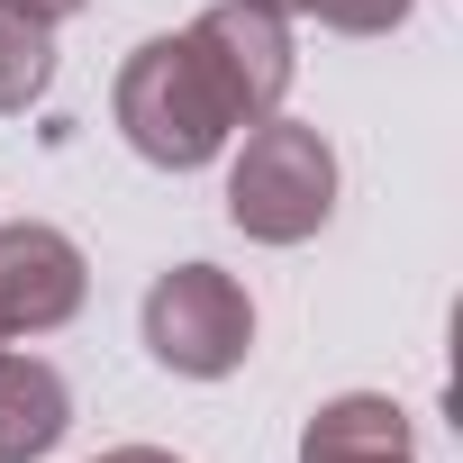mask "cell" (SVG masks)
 Wrapping results in <instances>:
<instances>
[{
	"mask_svg": "<svg viewBox=\"0 0 463 463\" xmlns=\"http://www.w3.org/2000/svg\"><path fill=\"white\" fill-rule=\"evenodd\" d=\"M118 137L164 164V173H200L227 137H237V100L218 91L200 37H146L128 64H118Z\"/></svg>",
	"mask_w": 463,
	"mask_h": 463,
	"instance_id": "cell-1",
	"label": "cell"
},
{
	"mask_svg": "<svg viewBox=\"0 0 463 463\" xmlns=\"http://www.w3.org/2000/svg\"><path fill=\"white\" fill-rule=\"evenodd\" d=\"M336 209V146L300 118H255L246 155L227 164V218L255 246H300Z\"/></svg>",
	"mask_w": 463,
	"mask_h": 463,
	"instance_id": "cell-2",
	"label": "cell"
},
{
	"mask_svg": "<svg viewBox=\"0 0 463 463\" xmlns=\"http://www.w3.org/2000/svg\"><path fill=\"white\" fill-rule=\"evenodd\" d=\"M146 354L182 382H227L255 354V300L218 264H173L146 291Z\"/></svg>",
	"mask_w": 463,
	"mask_h": 463,
	"instance_id": "cell-3",
	"label": "cell"
},
{
	"mask_svg": "<svg viewBox=\"0 0 463 463\" xmlns=\"http://www.w3.org/2000/svg\"><path fill=\"white\" fill-rule=\"evenodd\" d=\"M191 37H200L218 91L237 100V128H255V118L282 109V91H291V37H282L273 10H255V0H218V10L191 19Z\"/></svg>",
	"mask_w": 463,
	"mask_h": 463,
	"instance_id": "cell-4",
	"label": "cell"
},
{
	"mask_svg": "<svg viewBox=\"0 0 463 463\" xmlns=\"http://www.w3.org/2000/svg\"><path fill=\"white\" fill-rule=\"evenodd\" d=\"M91 273H82V246L64 227H0V345L10 336H46L82 309Z\"/></svg>",
	"mask_w": 463,
	"mask_h": 463,
	"instance_id": "cell-5",
	"label": "cell"
},
{
	"mask_svg": "<svg viewBox=\"0 0 463 463\" xmlns=\"http://www.w3.org/2000/svg\"><path fill=\"white\" fill-rule=\"evenodd\" d=\"M73 427V391L46 354H10L0 345V463H46Z\"/></svg>",
	"mask_w": 463,
	"mask_h": 463,
	"instance_id": "cell-6",
	"label": "cell"
},
{
	"mask_svg": "<svg viewBox=\"0 0 463 463\" xmlns=\"http://www.w3.org/2000/svg\"><path fill=\"white\" fill-rule=\"evenodd\" d=\"M300 463H418V454H409V418L382 391H345L309 418Z\"/></svg>",
	"mask_w": 463,
	"mask_h": 463,
	"instance_id": "cell-7",
	"label": "cell"
},
{
	"mask_svg": "<svg viewBox=\"0 0 463 463\" xmlns=\"http://www.w3.org/2000/svg\"><path fill=\"white\" fill-rule=\"evenodd\" d=\"M55 82V28H37L28 10L0 0V109H28Z\"/></svg>",
	"mask_w": 463,
	"mask_h": 463,
	"instance_id": "cell-8",
	"label": "cell"
},
{
	"mask_svg": "<svg viewBox=\"0 0 463 463\" xmlns=\"http://www.w3.org/2000/svg\"><path fill=\"white\" fill-rule=\"evenodd\" d=\"M300 10L318 28H336V37H391L409 19V0H300Z\"/></svg>",
	"mask_w": 463,
	"mask_h": 463,
	"instance_id": "cell-9",
	"label": "cell"
},
{
	"mask_svg": "<svg viewBox=\"0 0 463 463\" xmlns=\"http://www.w3.org/2000/svg\"><path fill=\"white\" fill-rule=\"evenodd\" d=\"M10 10H28L37 28H55V19H73V10H91V0H10Z\"/></svg>",
	"mask_w": 463,
	"mask_h": 463,
	"instance_id": "cell-10",
	"label": "cell"
},
{
	"mask_svg": "<svg viewBox=\"0 0 463 463\" xmlns=\"http://www.w3.org/2000/svg\"><path fill=\"white\" fill-rule=\"evenodd\" d=\"M100 463H182V454H164V445H118V454H100Z\"/></svg>",
	"mask_w": 463,
	"mask_h": 463,
	"instance_id": "cell-11",
	"label": "cell"
},
{
	"mask_svg": "<svg viewBox=\"0 0 463 463\" xmlns=\"http://www.w3.org/2000/svg\"><path fill=\"white\" fill-rule=\"evenodd\" d=\"M255 10H273V19H291V10H300V0H255Z\"/></svg>",
	"mask_w": 463,
	"mask_h": 463,
	"instance_id": "cell-12",
	"label": "cell"
}]
</instances>
